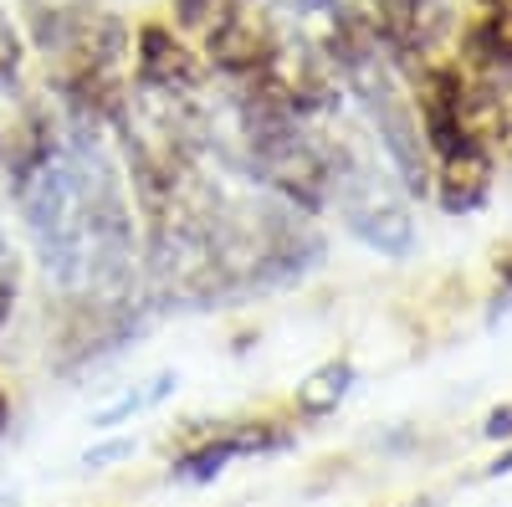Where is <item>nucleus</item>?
Listing matches in <instances>:
<instances>
[{"label": "nucleus", "instance_id": "obj_1", "mask_svg": "<svg viewBox=\"0 0 512 507\" xmlns=\"http://www.w3.org/2000/svg\"><path fill=\"white\" fill-rule=\"evenodd\" d=\"M16 210L47 282L67 303L123 308L134 287V205L88 134L36 139L11 169Z\"/></svg>", "mask_w": 512, "mask_h": 507}, {"label": "nucleus", "instance_id": "obj_2", "mask_svg": "<svg viewBox=\"0 0 512 507\" xmlns=\"http://www.w3.org/2000/svg\"><path fill=\"white\" fill-rule=\"evenodd\" d=\"M292 446L287 431H277L272 420H246V426H221V431H210L205 441L185 446L175 461H169V477L185 482V487H205V482H216L226 467H236L241 456H272Z\"/></svg>", "mask_w": 512, "mask_h": 507}, {"label": "nucleus", "instance_id": "obj_3", "mask_svg": "<svg viewBox=\"0 0 512 507\" xmlns=\"http://www.w3.org/2000/svg\"><path fill=\"white\" fill-rule=\"evenodd\" d=\"M175 390H180V374H175V369H154L149 379H139V385H123L113 400H103V405L93 410V431H118V426H128V420L159 410Z\"/></svg>", "mask_w": 512, "mask_h": 507}, {"label": "nucleus", "instance_id": "obj_4", "mask_svg": "<svg viewBox=\"0 0 512 507\" xmlns=\"http://www.w3.org/2000/svg\"><path fill=\"white\" fill-rule=\"evenodd\" d=\"M354 385H359V369L349 359H328V364H318L303 379V385H297L292 405H297V415H303V420H328L338 405L354 395Z\"/></svg>", "mask_w": 512, "mask_h": 507}, {"label": "nucleus", "instance_id": "obj_5", "mask_svg": "<svg viewBox=\"0 0 512 507\" xmlns=\"http://www.w3.org/2000/svg\"><path fill=\"white\" fill-rule=\"evenodd\" d=\"M16 298H21V262H16V246H11V236L0 231V328L11 323Z\"/></svg>", "mask_w": 512, "mask_h": 507}, {"label": "nucleus", "instance_id": "obj_6", "mask_svg": "<svg viewBox=\"0 0 512 507\" xmlns=\"http://www.w3.org/2000/svg\"><path fill=\"white\" fill-rule=\"evenodd\" d=\"M16 72H21V41H16L11 21L0 16V93L16 88Z\"/></svg>", "mask_w": 512, "mask_h": 507}, {"label": "nucleus", "instance_id": "obj_7", "mask_svg": "<svg viewBox=\"0 0 512 507\" xmlns=\"http://www.w3.org/2000/svg\"><path fill=\"white\" fill-rule=\"evenodd\" d=\"M123 456H134V441H108V446H93L88 456H82V467H88V472H103L108 461H123Z\"/></svg>", "mask_w": 512, "mask_h": 507}, {"label": "nucleus", "instance_id": "obj_8", "mask_svg": "<svg viewBox=\"0 0 512 507\" xmlns=\"http://www.w3.org/2000/svg\"><path fill=\"white\" fill-rule=\"evenodd\" d=\"M487 436H512V410H497L487 420Z\"/></svg>", "mask_w": 512, "mask_h": 507}, {"label": "nucleus", "instance_id": "obj_9", "mask_svg": "<svg viewBox=\"0 0 512 507\" xmlns=\"http://www.w3.org/2000/svg\"><path fill=\"white\" fill-rule=\"evenodd\" d=\"M11 426V400H6V390H0V431Z\"/></svg>", "mask_w": 512, "mask_h": 507}, {"label": "nucleus", "instance_id": "obj_10", "mask_svg": "<svg viewBox=\"0 0 512 507\" xmlns=\"http://www.w3.org/2000/svg\"><path fill=\"white\" fill-rule=\"evenodd\" d=\"M492 472H512V451H507V456H497V467H492Z\"/></svg>", "mask_w": 512, "mask_h": 507}]
</instances>
